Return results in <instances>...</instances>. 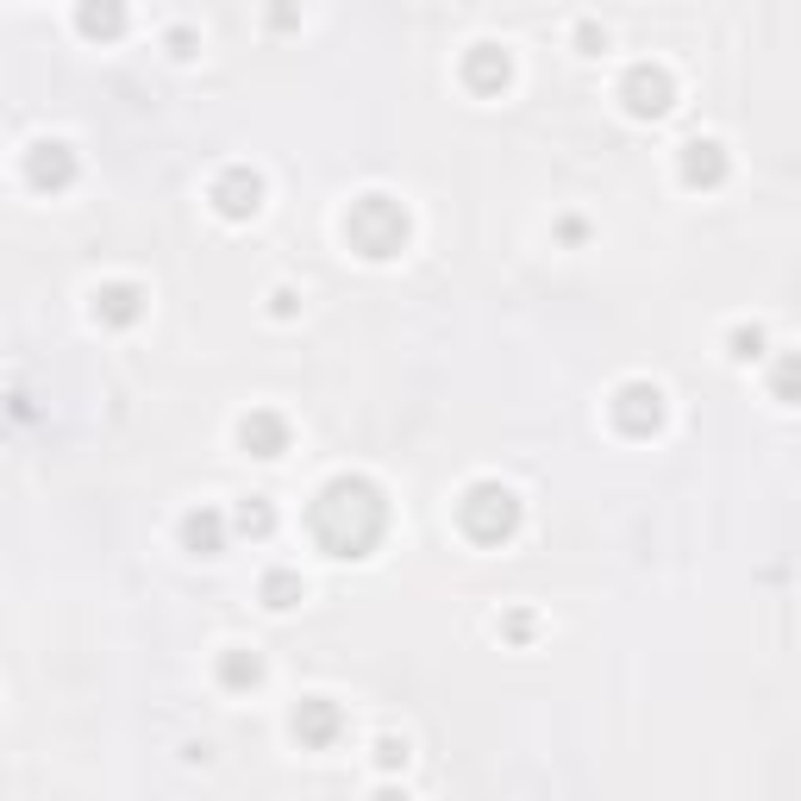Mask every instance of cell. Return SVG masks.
<instances>
[{
    "label": "cell",
    "instance_id": "cell-15",
    "mask_svg": "<svg viewBox=\"0 0 801 801\" xmlns=\"http://www.w3.org/2000/svg\"><path fill=\"white\" fill-rule=\"evenodd\" d=\"M263 602H270V607H294V602H301V583H294L289 570H275L270 583H263Z\"/></svg>",
    "mask_w": 801,
    "mask_h": 801
},
{
    "label": "cell",
    "instance_id": "cell-9",
    "mask_svg": "<svg viewBox=\"0 0 801 801\" xmlns=\"http://www.w3.org/2000/svg\"><path fill=\"white\" fill-rule=\"evenodd\" d=\"M238 439H245V451H251V457H282V445H289V426H282L275 413H245Z\"/></svg>",
    "mask_w": 801,
    "mask_h": 801
},
{
    "label": "cell",
    "instance_id": "cell-13",
    "mask_svg": "<svg viewBox=\"0 0 801 801\" xmlns=\"http://www.w3.org/2000/svg\"><path fill=\"white\" fill-rule=\"evenodd\" d=\"M95 313H100V320H113V326H132V320H138V289H132V282L100 289L95 294Z\"/></svg>",
    "mask_w": 801,
    "mask_h": 801
},
{
    "label": "cell",
    "instance_id": "cell-2",
    "mask_svg": "<svg viewBox=\"0 0 801 801\" xmlns=\"http://www.w3.org/2000/svg\"><path fill=\"white\" fill-rule=\"evenodd\" d=\"M345 238H351L364 257L382 263V257H394L401 245H408V214H401L389 195H364L351 214H345Z\"/></svg>",
    "mask_w": 801,
    "mask_h": 801
},
{
    "label": "cell",
    "instance_id": "cell-17",
    "mask_svg": "<svg viewBox=\"0 0 801 801\" xmlns=\"http://www.w3.org/2000/svg\"><path fill=\"white\" fill-rule=\"evenodd\" d=\"M238 527H245V532H270V508H263V501L251 495V501L238 508Z\"/></svg>",
    "mask_w": 801,
    "mask_h": 801
},
{
    "label": "cell",
    "instance_id": "cell-16",
    "mask_svg": "<svg viewBox=\"0 0 801 801\" xmlns=\"http://www.w3.org/2000/svg\"><path fill=\"white\" fill-rule=\"evenodd\" d=\"M257 676H263V664H257V658H245V651H232V658H226V683H232V689L257 683Z\"/></svg>",
    "mask_w": 801,
    "mask_h": 801
},
{
    "label": "cell",
    "instance_id": "cell-12",
    "mask_svg": "<svg viewBox=\"0 0 801 801\" xmlns=\"http://www.w3.org/2000/svg\"><path fill=\"white\" fill-rule=\"evenodd\" d=\"M721 176H726L721 144H689V151H683V182H689V188H714Z\"/></svg>",
    "mask_w": 801,
    "mask_h": 801
},
{
    "label": "cell",
    "instance_id": "cell-5",
    "mask_svg": "<svg viewBox=\"0 0 801 801\" xmlns=\"http://www.w3.org/2000/svg\"><path fill=\"white\" fill-rule=\"evenodd\" d=\"M614 420H620L626 432H658V420H664V394L651 389V382H626L620 401H614Z\"/></svg>",
    "mask_w": 801,
    "mask_h": 801
},
{
    "label": "cell",
    "instance_id": "cell-8",
    "mask_svg": "<svg viewBox=\"0 0 801 801\" xmlns=\"http://www.w3.org/2000/svg\"><path fill=\"white\" fill-rule=\"evenodd\" d=\"M294 739L301 745H333L338 739V707L326 702V695H313V702H301V714H294Z\"/></svg>",
    "mask_w": 801,
    "mask_h": 801
},
{
    "label": "cell",
    "instance_id": "cell-1",
    "mask_svg": "<svg viewBox=\"0 0 801 801\" xmlns=\"http://www.w3.org/2000/svg\"><path fill=\"white\" fill-rule=\"evenodd\" d=\"M389 527V508H382V489L364 483V476H338L320 489L313 501V539L333 551V558H364V551L382 539Z\"/></svg>",
    "mask_w": 801,
    "mask_h": 801
},
{
    "label": "cell",
    "instance_id": "cell-3",
    "mask_svg": "<svg viewBox=\"0 0 801 801\" xmlns=\"http://www.w3.org/2000/svg\"><path fill=\"white\" fill-rule=\"evenodd\" d=\"M457 520H464V532L476 545H501V539L520 527V501H513V489H501V483H476V489L464 495Z\"/></svg>",
    "mask_w": 801,
    "mask_h": 801
},
{
    "label": "cell",
    "instance_id": "cell-11",
    "mask_svg": "<svg viewBox=\"0 0 801 801\" xmlns=\"http://www.w3.org/2000/svg\"><path fill=\"white\" fill-rule=\"evenodd\" d=\"M464 76H469V88H476V95H495V88H508V57H501L495 44H476V51H469V63H464Z\"/></svg>",
    "mask_w": 801,
    "mask_h": 801
},
{
    "label": "cell",
    "instance_id": "cell-7",
    "mask_svg": "<svg viewBox=\"0 0 801 801\" xmlns=\"http://www.w3.org/2000/svg\"><path fill=\"white\" fill-rule=\"evenodd\" d=\"M214 201H219V214L226 219H251L257 207H263V182H257L251 170H226L219 188H214Z\"/></svg>",
    "mask_w": 801,
    "mask_h": 801
},
{
    "label": "cell",
    "instance_id": "cell-14",
    "mask_svg": "<svg viewBox=\"0 0 801 801\" xmlns=\"http://www.w3.org/2000/svg\"><path fill=\"white\" fill-rule=\"evenodd\" d=\"M219 513H188V527H182V539H188V551H201V558H214L219 551Z\"/></svg>",
    "mask_w": 801,
    "mask_h": 801
},
{
    "label": "cell",
    "instance_id": "cell-10",
    "mask_svg": "<svg viewBox=\"0 0 801 801\" xmlns=\"http://www.w3.org/2000/svg\"><path fill=\"white\" fill-rule=\"evenodd\" d=\"M76 25H82V39H119L126 32V0H82Z\"/></svg>",
    "mask_w": 801,
    "mask_h": 801
},
{
    "label": "cell",
    "instance_id": "cell-4",
    "mask_svg": "<svg viewBox=\"0 0 801 801\" xmlns=\"http://www.w3.org/2000/svg\"><path fill=\"white\" fill-rule=\"evenodd\" d=\"M626 113L632 119H658L670 107V76L664 69H651V63H639V69H626Z\"/></svg>",
    "mask_w": 801,
    "mask_h": 801
},
{
    "label": "cell",
    "instance_id": "cell-6",
    "mask_svg": "<svg viewBox=\"0 0 801 801\" xmlns=\"http://www.w3.org/2000/svg\"><path fill=\"white\" fill-rule=\"evenodd\" d=\"M25 176H32V188H69V182H76V156H69V144H32Z\"/></svg>",
    "mask_w": 801,
    "mask_h": 801
}]
</instances>
